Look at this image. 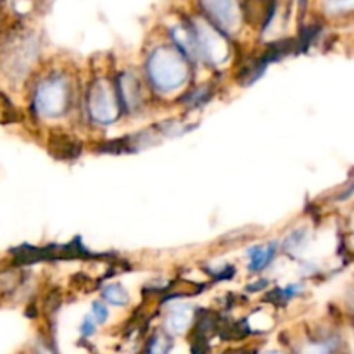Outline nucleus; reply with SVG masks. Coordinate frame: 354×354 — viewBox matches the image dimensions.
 Segmentation results:
<instances>
[{
    "mask_svg": "<svg viewBox=\"0 0 354 354\" xmlns=\"http://www.w3.org/2000/svg\"><path fill=\"white\" fill-rule=\"evenodd\" d=\"M93 332H95V318H93L92 315H88L82 324V334L85 335V337H88Z\"/></svg>",
    "mask_w": 354,
    "mask_h": 354,
    "instance_id": "nucleus-15",
    "label": "nucleus"
},
{
    "mask_svg": "<svg viewBox=\"0 0 354 354\" xmlns=\"http://www.w3.org/2000/svg\"><path fill=\"white\" fill-rule=\"evenodd\" d=\"M275 244H268L266 248H263V245H258V248L251 249L249 251V256H251V263H249V268L252 270V272H259V270H263L265 266L270 265V261H272L273 254H275Z\"/></svg>",
    "mask_w": 354,
    "mask_h": 354,
    "instance_id": "nucleus-9",
    "label": "nucleus"
},
{
    "mask_svg": "<svg viewBox=\"0 0 354 354\" xmlns=\"http://www.w3.org/2000/svg\"><path fill=\"white\" fill-rule=\"evenodd\" d=\"M102 296L107 303L118 304V306H124L128 303V294L127 290L121 286H106V289L102 290Z\"/></svg>",
    "mask_w": 354,
    "mask_h": 354,
    "instance_id": "nucleus-10",
    "label": "nucleus"
},
{
    "mask_svg": "<svg viewBox=\"0 0 354 354\" xmlns=\"http://www.w3.org/2000/svg\"><path fill=\"white\" fill-rule=\"evenodd\" d=\"M192 30L196 35L197 52L206 61H209L211 64H221V62L227 61L228 55H230V45L218 28L211 26L206 21L197 19Z\"/></svg>",
    "mask_w": 354,
    "mask_h": 354,
    "instance_id": "nucleus-3",
    "label": "nucleus"
},
{
    "mask_svg": "<svg viewBox=\"0 0 354 354\" xmlns=\"http://www.w3.org/2000/svg\"><path fill=\"white\" fill-rule=\"evenodd\" d=\"M149 78L159 92L178 90L189 76V64L178 48L161 47L147 61Z\"/></svg>",
    "mask_w": 354,
    "mask_h": 354,
    "instance_id": "nucleus-1",
    "label": "nucleus"
},
{
    "mask_svg": "<svg viewBox=\"0 0 354 354\" xmlns=\"http://www.w3.org/2000/svg\"><path fill=\"white\" fill-rule=\"evenodd\" d=\"M190 318H192V308L176 306L175 310L169 313L166 325H168V328L171 334H182V332L187 328V325H189Z\"/></svg>",
    "mask_w": 354,
    "mask_h": 354,
    "instance_id": "nucleus-8",
    "label": "nucleus"
},
{
    "mask_svg": "<svg viewBox=\"0 0 354 354\" xmlns=\"http://www.w3.org/2000/svg\"><path fill=\"white\" fill-rule=\"evenodd\" d=\"M304 244H306V235H304V232L297 230V232H294L289 239H287L286 248H287V251L292 252V254H297V252H299V248L303 249Z\"/></svg>",
    "mask_w": 354,
    "mask_h": 354,
    "instance_id": "nucleus-12",
    "label": "nucleus"
},
{
    "mask_svg": "<svg viewBox=\"0 0 354 354\" xmlns=\"http://www.w3.org/2000/svg\"><path fill=\"white\" fill-rule=\"evenodd\" d=\"M118 92H120L121 100L128 109H137L142 102V88L138 83L137 76L131 73H124L121 75L120 82H118Z\"/></svg>",
    "mask_w": 354,
    "mask_h": 354,
    "instance_id": "nucleus-6",
    "label": "nucleus"
},
{
    "mask_svg": "<svg viewBox=\"0 0 354 354\" xmlns=\"http://www.w3.org/2000/svg\"><path fill=\"white\" fill-rule=\"evenodd\" d=\"M325 2L332 12H342V10H349L353 7V0H325Z\"/></svg>",
    "mask_w": 354,
    "mask_h": 354,
    "instance_id": "nucleus-14",
    "label": "nucleus"
},
{
    "mask_svg": "<svg viewBox=\"0 0 354 354\" xmlns=\"http://www.w3.org/2000/svg\"><path fill=\"white\" fill-rule=\"evenodd\" d=\"M68 106V86L62 78H48L35 92V109L44 118L61 116Z\"/></svg>",
    "mask_w": 354,
    "mask_h": 354,
    "instance_id": "nucleus-4",
    "label": "nucleus"
},
{
    "mask_svg": "<svg viewBox=\"0 0 354 354\" xmlns=\"http://www.w3.org/2000/svg\"><path fill=\"white\" fill-rule=\"evenodd\" d=\"M201 3L220 30L228 33L239 30L242 21L239 0H201Z\"/></svg>",
    "mask_w": 354,
    "mask_h": 354,
    "instance_id": "nucleus-5",
    "label": "nucleus"
},
{
    "mask_svg": "<svg viewBox=\"0 0 354 354\" xmlns=\"http://www.w3.org/2000/svg\"><path fill=\"white\" fill-rule=\"evenodd\" d=\"M88 113L97 123L111 124L120 116L116 92L107 80H97L88 92Z\"/></svg>",
    "mask_w": 354,
    "mask_h": 354,
    "instance_id": "nucleus-2",
    "label": "nucleus"
},
{
    "mask_svg": "<svg viewBox=\"0 0 354 354\" xmlns=\"http://www.w3.org/2000/svg\"><path fill=\"white\" fill-rule=\"evenodd\" d=\"M173 40H175L176 47L182 52L185 57H197L199 52H197V44H196V35H194L192 28L185 26H176L171 30Z\"/></svg>",
    "mask_w": 354,
    "mask_h": 354,
    "instance_id": "nucleus-7",
    "label": "nucleus"
},
{
    "mask_svg": "<svg viewBox=\"0 0 354 354\" xmlns=\"http://www.w3.org/2000/svg\"><path fill=\"white\" fill-rule=\"evenodd\" d=\"M92 317L95 318L97 324H104L107 320V308L106 304H102L100 301L92 304Z\"/></svg>",
    "mask_w": 354,
    "mask_h": 354,
    "instance_id": "nucleus-13",
    "label": "nucleus"
},
{
    "mask_svg": "<svg viewBox=\"0 0 354 354\" xmlns=\"http://www.w3.org/2000/svg\"><path fill=\"white\" fill-rule=\"evenodd\" d=\"M171 349V341L165 335H156L149 346V354H166Z\"/></svg>",
    "mask_w": 354,
    "mask_h": 354,
    "instance_id": "nucleus-11",
    "label": "nucleus"
}]
</instances>
